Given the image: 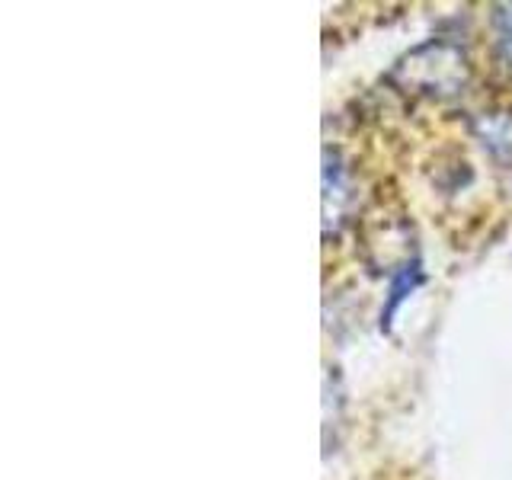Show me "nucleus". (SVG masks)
Listing matches in <instances>:
<instances>
[{
	"mask_svg": "<svg viewBox=\"0 0 512 480\" xmlns=\"http://www.w3.org/2000/svg\"><path fill=\"white\" fill-rule=\"evenodd\" d=\"M423 282V272H420V266H404L394 276V282H391V298H388V308H384V314H381V330H391V317H394V311H397V304L404 301L416 285Z\"/></svg>",
	"mask_w": 512,
	"mask_h": 480,
	"instance_id": "obj_1",
	"label": "nucleus"
},
{
	"mask_svg": "<svg viewBox=\"0 0 512 480\" xmlns=\"http://www.w3.org/2000/svg\"><path fill=\"white\" fill-rule=\"evenodd\" d=\"M496 26H500V45L506 48V55L512 58V4L496 7Z\"/></svg>",
	"mask_w": 512,
	"mask_h": 480,
	"instance_id": "obj_2",
	"label": "nucleus"
}]
</instances>
